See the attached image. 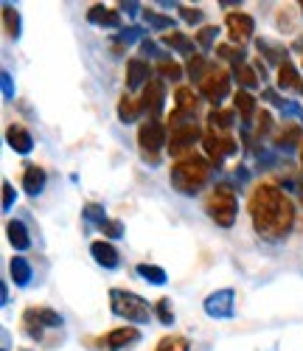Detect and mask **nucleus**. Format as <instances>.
Here are the masks:
<instances>
[{
  "mask_svg": "<svg viewBox=\"0 0 303 351\" xmlns=\"http://www.w3.org/2000/svg\"><path fill=\"white\" fill-rule=\"evenodd\" d=\"M247 214H250L256 237L272 245L284 242L295 228V202L276 183H258L250 191Z\"/></svg>",
  "mask_w": 303,
  "mask_h": 351,
  "instance_id": "obj_1",
  "label": "nucleus"
},
{
  "mask_svg": "<svg viewBox=\"0 0 303 351\" xmlns=\"http://www.w3.org/2000/svg\"><path fill=\"white\" fill-rule=\"evenodd\" d=\"M210 169H214V163H210L208 158L202 155H189L183 160H174L171 171H169V183L177 194L183 197H197L208 180H210Z\"/></svg>",
  "mask_w": 303,
  "mask_h": 351,
  "instance_id": "obj_2",
  "label": "nucleus"
},
{
  "mask_svg": "<svg viewBox=\"0 0 303 351\" xmlns=\"http://www.w3.org/2000/svg\"><path fill=\"white\" fill-rule=\"evenodd\" d=\"M110 312L121 320H127V326H143L155 317V306L146 298H141L138 292L121 289V287L110 289Z\"/></svg>",
  "mask_w": 303,
  "mask_h": 351,
  "instance_id": "obj_3",
  "label": "nucleus"
},
{
  "mask_svg": "<svg viewBox=\"0 0 303 351\" xmlns=\"http://www.w3.org/2000/svg\"><path fill=\"white\" fill-rule=\"evenodd\" d=\"M205 214L210 217L217 228H233L236 225V217H239V199H236V191L233 186L228 183H217L210 189L208 199H205Z\"/></svg>",
  "mask_w": 303,
  "mask_h": 351,
  "instance_id": "obj_4",
  "label": "nucleus"
},
{
  "mask_svg": "<svg viewBox=\"0 0 303 351\" xmlns=\"http://www.w3.org/2000/svg\"><path fill=\"white\" fill-rule=\"evenodd\" d=\"M169 146V132L160 119H146L138 130V149L149 166H160V152Z\"/></svg>",
  "mask_w": 303,
  "mask_h": 351,
  "instance_id": "obj_5",
  "label": "nucleus"
},
{
  "mask_svg": "<svg viewBox=\"0 0 303 351\" xmlns=\"http://www.w3.org/2000/svg\"><path fill=\"white\" fill-rule=\"evenodd\" d=\"M65 317L51 306H32L23 312V329L32 340H43L48 329H62Z\"/></svg>",
  "mask_w": 303,
  "mask_h": 351,
  "instance_id": "obj_6",
  "label": "nucleus"
},
{
  "mask_svg": "<svg viewBox=\"0 0 303 351\" xmlns=\"http://www.w3.org/2000/svg\"><path fill=\"white\" fill-rule=\"evenodd\" d=\"M202 149H205V158L214 163V169H219L230 155L239 152V141H236L230 132L205 130V135H202Z\"/></svg>",
  "mask_w": 303,
  "mask_h": 351,
  "instance_id": "obj_7",
  "label": "nucleus"
},
{
  "mask_svg": "<svg viewBox=\"0 0 303 351\" xmlns=\"http://www.w3.org/2000/svg\"><path fill=\"white\" fill-rule=\"evenodd\" d=\"M230 73L225 71V68H210L208 71V76L197 84V93L205 99V101H210V104H214V110H219V104L230 96Z\"/></svg>",
  "mask_w": 303,
  "mask_h": 351,
  "instance_id": "obj_8",
  "label": "nucleus"
},
{
  "mask_svg": "<svg viewBox=\"0 0 303 351\" xmlns=\"http://www.w3.org/2000/svg\"><path fill=\"white\" fill-rule=\"evenodd\" d=\"M202 135H205V132H199V127H197L194 121L180 124V127H174V130L169 132V146H166V149H169L171 158L183 160V158L194 155V146L202 143Z\"/></svg>",
  "mask_w": 303,
  "mask_h": 351,
  "instance_id": "obj_9",
  "label": "nucleus"
},
{
  "mask_svg": "<svg viewBox=\"0 0 303 351\" xmlns=\"http://www.w3.org/2000/svg\"><path fill=\"white\" fill-rule=\"evenodd\" d=\"M202 309L208 317L214 320H230L236 315V292L230 287H222V289H214L210 295L202 301Z\"/></svg>",
  "mask_w": 303,
  "mask_h": 351,
  "instance_id": "obj_10",
  "label": "nucleus"
},
{
  "mask_svg": "<svg viewBox=\"0 0 303 351\" xmlns=\"http://www.w3.org/2000/svg\"><path fill=\"white\" fill-rule=\"evenodd\" d=\"M225 28H228L230 45L245 48L253 40V34H256V20L247 12H228L225 14Z\"/></svg>",
  "mask_w": 303,
  "mask_h": 351,
  "instance_id": "obj_11",
  "label": "nucleus"
},
{
  "mask_svg": "<svg viewBox=\"0 0 303 351\" xmlns=\"http://www.w3.org/2000/svg\"><path fill=\"white\" fill-rule=\"evenodd\" d=\"M163 107H166V82L160 76H155L141 90V110L149 119H160Z\"/></svg>",
  "mask_w": 303,
  "mask_h": 351,
  "instance_id": "obj_12",
  "label": "nucleus"
},
{
  "mask_svg": "<svg viewBox=\"0 0 303 351\" xmlns=\"http://www.w3.org/2000/svg\"><path fill=\"white\" fill-rule=\"evenodd\" d=\"M93 343L99 348H104V351H121V348H127L132 343H141V329L138 326H115L107 335H101L99 340H93Z\"/></svg>",
  "mask_w": 303,
  "mask_h": 351,
  "instance_id": "obj_13",
  "label": "nucleus"
},
{
  "mask_svg": "<svg viewBox=\"0 0 303 351\" xmlns=\"http://www.w3.org/2000/svg\"><path fill=\"white\" fill-rule=\"evenodd\" d=\"M155 79L152 76V68L143 56H132L127 62V93H135V90H143V87Z\"/></svg>",
  "mask_w": 303,
  "mask_h": 351,
  "instance_id": "obj_14",
  "label": "nucleus"
},
{
  "mask_svg": "<svg viewBox=\"0 0 303 351\" xmlns=\"http://www.w3.org/2000/svg\"><path fill=\"white\" fill-rule=\"evenodd\" d=\"M90 256H93V261L104 270H118L121 267V253L107 239H96L93 245H90Z\"/></svg>",
  "mask_w": 303,
  "mask_h": 351,
  "instance_id": "obj_15",
  "label": "nucleus"
},
{
  "mask_svg": "<svg viewBox=\"0 0 303 351\" xmlns=\"http://www.w3.org/2000/svg\"><path fill=\"white\" fill-rule=\"evenodd\" d=\"M6 143L12 146L17 155H23V158L34 152V135L28 132L23 124H9L6 127Z\"/></svg>",
  "mask_w": 303,
  "mask_h": 351,
  "instance_id": "obj_16",
  "label": "nucleus"
},
{
  "mask_svg": "<svg viewBox=\"0 0 303 351\" xmlns=\"http://www.w3.org/2000/svg\"><path fill=\"white\" fill-rule=\"evenodd\" d=\"M199 101H202V96L194 93V87H177V93H174V110H177L180 115H186L189 121L197 119Z\"/></svg>",
  "mask_w": 303,
  "mask_h": 351,
  "instance_id": "obj_17",
  "label": "nucleus"
},
{
  "mask_svg": "<svg viewBox=\"0 0 303 351\" xmlns=\"http://www.w3.org/2000/svg\"><path fill=\"white\" fill-rule=\"evenodd\" d=\"M45 183H48V174H45L43 166L28 163V166L23 169V191H25L28 197H40V194L45 191Z\"/></svg>",
  "mask_w": 303,
  "mask_h": 351,
  "instance_id": "obj_18",
  "label": "nucleus"
},
{
  "mask_svg": "<svg viewBox=\"0 0 303 351\" xmlns=\"http://www.w3.org/2000/svg\"><path fill=\"white\" fill-rule=\"evenodd\" d=\"M87 23L90 25H99V28H124L121 25V12H115V9H107V6H101V3H96V6H90L87 9Z\"/></svg>",
  "mask_w": 303,
  "mask_h": 351,
  "instance_id": "obj_19",
  "label": "nucleus"
},
{
  "mask_svg": "<svg viewBox=\"0 0 303 351\" xmlns=\"http://www.w3.org/2000/svg\"><path fill=\"white\" fill-rule=\"evenodd\" d=\"M166 48H171V51H177L180 56H197L199 51V45H197V40L194 37H189V34H183V32H169V34H163V40H160Z\"/></svg>",
  "mask_w": 303,
  "mask_h": 351,
  "instance_id": "obj_20",
  "label": "nucleus"
},
{
  "mask_svg": "<svg viewBox=\"0 0 303 351\" xmlns=\"http://www.w3.org/2000/svg\"><path fill=\"white\" fill-rule=\"evenodd\" d=\"M233 107H236V115H239V121L241 124H250L256 119V110H258V99L250 93V90H236L233 96Z\"/></svg>",
  "mask_w": 303,
  "mask_h": 351,
  "instance_id": "obj_21",
  "label": "nucleus"
},
{
  "mask_svg": "<svg viewBox=\"0 0 303 351\" xmlns=\"http://www.w3.org/2000/svg\"><path fill=\"white\" fill-rule=\"evenodd\" d=\"M6 239L17 253H25L28 247H32V233H28L25 222H20V219H9L6 222Z\"/></svg>",
  "mask_w": 303,
  "mask_h": 351,
  "instance_id": "obj_22",
  "label": "nucleus"
},
{
  "mask_svg": "<svg viewBox=\"0 0 303 351\" xmlns=\"http://www.w3.org/2000/svg\"><path fill=\"white\" fill-rule=\"evenodd\" d=\"M115 112H118V121H121V124H135L141 115H143V110H141V99H135L132 93H124V96L118 99Z\"/></svg>",
  "mask_w": 303,
  "mask_h": 351,
  "instance_id": "obj_23",
  "label": "nucleus"
},
{
  "mask_svg": "<svg viewBox=\"0 0 303 351\" xmlns=\"http://www.w3.org/2000/svg\"><path fill=\"white\" fill-rule=\"evenodd\" d=\"M256 48H258V53H264V60H267V62L276 65V71H278L281 65L289 62V51H287L284 45H278V43H269V40L258 37V40H256Z\"/></svg>",
  "mask_w": 303,
  "mask_h": 351,
  "instance_id": "obj_24",
  "label": "nucleus"
},
{
  "mask_svg": "<svg viewBox=\"0 0 303 351\" xmlns=\"http://www.w3.org/2000/svg\"><path fill=\"white\" fill-rule=\"evenodd\" d=\"M278 90H298L300 96H303V79H300V73H298V68L292 65V62H287V65H281L278 71Z\"/></svg>",
  "mask_w": 303,
  "mask_h": 351,
  "instance_id": "obj_25",
  "label": "nucleus"
},
{
  "mask_svg": "<svg viewBox=\"0 0 303 351\" xmlns=\"http://www.w3.org/2000/svg\"><path fill=\"white\" fill-rule=\"evenodd\" d=\"M276 146H278V149H284V152L300 149V146H303V132H300V127H298V124H287V127L276 135Z\"/></svg>",
  "mask_w": 303,
  "mask_h": 351,
  "instance_id": "obj_26",
  "label": "nucleus"
},
{
  "mask_svg": "<svg viewBox=\"0 0 303 351\" xmlns=\"http://www.w3.org/2000/svg\"><path fill=\"white\" fill-rule=\"evenodd\" d=\"M9 273H12L14 287H28L32 284V276H34V270H32V265H28L25 256H14L9 261Z\"/></svg>",
  "mask_w": 303,
  "mask_h": 351,
  "instance_id": "obj_27",
  "label": "nucleus"
},
{
  "mask_svg": "<svg viewBox=\"0 0 303 351\" xmlns=\"http://www.w3.org/2000/svg\"><path fill=\"white\" fill-rule=\"evenodd\" d=\"M230 76L236 79V84H239V90H256V87H258V73H256V68L253 65H236L233 71H230Z\"/></svg>",
  "mask_w": 303,
  "mask_h": 351,
  "instance_id": "obj_28",
  "label": "nucleus"
},
{
  "mask_svg": "<svg viewBox=\"0 0 303 351\" xmlns=\"http://www.w3.org/2000/svg\"><path fill=\"white\" fill-rule=\"evenodd\" d=\"M3 25H6V37L9 40H20L23 37V17L12 3H3Z\"/></svg>",
  "mask_w": 303,
  "mask_h": 351,
  "instance_id": "obj_29",
  "label": "nucleus"
},
{
  "mask_svg": "<svg viewBox=\"0 0 303 351\" xmlns=\"http://www.w3.org/2000/svg\"><path fill=\"white\" fill-rule=\"evenodd\" d=\"M141 17L146 20V25H149V28H155V32H166V34H169V28H174V25H177L171 14H160V12H155V9H143V12H141Z\"/></svg>",
  "mask_w": 303,
  "mask_h": 351,
  "instance_id": "obj_30",
  "label": "nucleus"
},
{
  "mask_svg": "<svg viewBox=\"0 0 303 351\" xmlns=\"http://www.w3.org/2000/svg\"><path fill=\"white\" fill-rule=\"evenodd\" d=\"M135 273L143 278V281H149V284H155V287H166L169 284V276H166V270L163 267H158V265H138L135 267Z\"/></svg>",
  "mask_w": 303,
  "mask_h": 351,
  "instance_id": "obj_31",
  "label": "nucleus"
},
{
  "mask_svg": "<svg viewBox=\"0 0 303 351\" xmlns=\"http://www.w3.org/2000/svg\"><path fill=\"white\" fill-rule=\"evenodd\" d=\"M210 68H214V65H210V62L205 60V53H197V56H191V60L186 62V73H189V76H191V82H197V84L208 76V71H210Z\"/></svg>",
  "mask_w": 303,
  "mask_h": 351,
  "instance_id": "obj_32",
  "label": "nucleus"
},
{
  "mask_svg": "<svg viewBox=\"0 0 303 351\" xmlns=\"http://www.w3.org/2000/svg\"><path fill=\"white\" fill-rule=\"evenodd\" d=\"M233 112L230 110H210L208 112V130H217V132H228L233 127Z\"/></svg>",
  "mask_w": 303,
  "mask_h": 351,
  "instance_id": "obj_33",
  "label": "nucleus"
},
{
  "mask_svg": "<svg viewBox=\"0 0 303 351\" xmlns=\"http://www.w3.org/2000/svg\"><path fill=\"white\" fill-rule=\"evenodd\" d=\"M155 71L160 73V79H169V82H177V79H183V65H180V62H174L171 60V56H163V60L155 65Z\"/></svg>",
  "mask_w": 303,
  "mask_h": 351,
  "instance_id": "obj_34",
  "label": "nucleus"
},
{
  "mask_svg": "<svg viewBox=\"0 0 303 351\" xmlns=\"http://www.w3.org/2000/svg\"><path fill=\"white\" fill-rule=\"evenodd\" d=\"M261 99H264V101H269L272 107H278L281 112H292V115H303V112H300V107H298L295 101H289V99H281V96H278L276 90H264V93H261Z\"/></svg>",
  "mask_w": 303,
  "mask_h": 351,
  "instance_id": "obj_35",
  "label": "nucleus"
},
{
  "mask_svg": "<svg viewBox=\"0 0 303 351\" xmlns=\"http://www.w3.org/2000/svg\"><path fill=\"white\" fill-rule=\"evenodd\" d=\"M217 37H219V28H217V25H202L194 40H197L199 51L208 53V51H214V40H217Z\"/></svg>",
  "mask_w": 303,
  "mask_h": 351,
  "instance_id": "obj_36",
  "label": "nucleus"
},
{
  "mask_svg": "<svg viewBox=\"0 0 303 351\" xmlns=\"http://www.w3.org/2000/svg\"><path fill=\"white\" fill-rule=\"evenodd\" d=\"M217 56H219V60H225V62H230L233 68L236 65H245V60H247V53L241 51L239 45H219L217 48Z\"/></svg>",
  "mask_w": 303,
  "mask_h": 351,
  "instance_id": "obj_37",
  "label": "nucleus"
},
{
  "mask_svg": "<svg viewBox=\"0 0 303 351\" xmlns=\"http://www.w3.org/2000/svg\"><path fill=\"white\" fill-rule=\"evenodd\" d=\"M82 217H84L87 225H104L110 219L107 211H104V206H99V202H87V206L82 208Z\"/></svg>",
  "mask_w": 303,
  "mask_h": 351,
  "instance_id": "obj_38",
  "label": "nucleus"
},
{
  "mask_svg": "<svg viewBox=\"0 0 303 351\" xmlns=\"http://www.w3.org/2000/svg\"><path fill=\"white\" fill-rule=\"evenodd\" d=\"M155 351H191V343L186 337H180V335H171V337H163Z\"/></svg>",
  "mask_w": 303,
  "mask_h": 351,
  "instance_id": "obj_39",
  "label": "nucleus"
},
{
  "mask_svg": "<svg viewBox=\"0 0 303 351\" xmlns=\"http://www.w3.org/2000/svg\"><path fill=\"white\" fill-rule=\"evenodd\" d=\"M155 320L163 326H174V309H171V301L169 298H160L155 304Z\"/></svg>",
  "mask_w": 303,
  "mask_h": 351,
  "instance_id": "obj_40",
  "label": "nucleus"
},
{
  "mask_svg": "<svg viewBox=\"0 0 303 351\" xmlns=\"http://www.w3.org/2000/svg\"><path fill=\"white\" fill-rule=\"evenodd\" d=\"M146 37H143V28H138V25H130V28H121L118 32V40L115 43H121V45H130V43H143Z\"/></svg>",
  "mask_w": 303,
  "mask_h": 351,
  "instance_id": "obj_41",
  "label": "nucleus"
},
{
  "mask_svg": "<svg viewBox=\"0 0 303 351\" xmlns=\"http://www.w3.org/2000/svg\"><path fill=\"white\" fill-rule=\"evenodd\" d=\"M99 230L104 233L107 242L110 239H121V237H124V222H121V219H107L104 225H99Z\"/></svg>",
  "mask_w": 303,
  "mask_h": 351,
  "instance_id": "obj_42",
  "label": "nucleus"
},
{
  "mask_svg": "<svg viewBox=\"0 0 303 351\" xmlns=\"http://www.w3.org/2000/svg\"><path fill=\"white\" fill-rule=\"evenodd\" d=\"M269 130H272V112H269V110H261V112L256 115V138H258V141L267 138Z\"/></svg>",
  "mask_w": 303,
  "mask_h": 351,
  "instance_id": "obj_43",
  "label": "nucleus"
},
{
  "mask_svg": "<svg viewBox=\"0 0 303 351\" xmlns=\"http://www.w3.org/2000/svg\"><path fill=\"white\" fill-rule=\"evenodd\" d=\"M0 87H3V99L12 101V99H14V82H12V73H9L6 68L0 71Z\"/></svg>",
  "mask_w": 303,
  "mask_h": 351,
  "instance_id": "obj_44",
  "label": "nucleus"
},
{
  "mask_svg": "<svg viewBox=\"0 0 303 351\" xmlns=\"http://www.w3.org/2000/svg\"><path fill=\"white\" fill-rule=\"evenodd\" d=\"M138 48H141V53H143V56H155L158 62H160L163 56H166V53H163V51L158 48V43H155V40H143V43H141Z\"/></svg>",
  "mask_w": 303,
  "mask_h": 351,
  "instance_id": "obj_45",
  "label": "nucleus"
},
{
  "mask_svg": "<svg viewBox=\"0 0 303 351\" xmlns=\"http://www.w3.org/2000/svg\"><path fill=\"white\" fill-rule=\"evenodd\" d=\"M180 17H183L186 23H202L205 20V14H202V9H191V6H180Z\"/></svg>",
  "mask_w": 303,
  "mask_h": 351,
  "instance_id": "obj_46",
  "label": "nucleus"
},
{
  "mask_svg": "<svg viewBox=\"0 0 303 351\" xmlns=\"http://www.w3.org/2000/svg\"><path fill=\"white\" fill-rule=\"evenodd\" d=\"M14 199H17V194H14V186H12L9 180H3V211H12Z\"/></svg>",
  "mask_w": 303,
  "mask_h": 351,
  "instance_id": "obj_47",
  "label": "nucleus"
},
{
  "mask_svg": "<svg viewBox=\"0 0 303 351\" xmlns=\"http://www.w3.org/2000/svg\"><path fill=\"white\" fill-rule=\"evenodd\" d=\"M118 6H121V12H127V14H132V17L143 12V9H141V3H135V0H130V3H118Z\"/></svg>",
  "mask_w": 303,
  "mask_h": 351,
  "instance_id": "obj_48",
  "label": "nucleus"
},
{
  "mask_svg": "<svg viewBox=\"0 0 303 351\" xmlns=\"http://www.w3.org/2000/svg\"><path fill=\"white\" fill-rule=\"evenodd\" d=\"M0 304H3V306L9 304V287H6V281L0 284Z\"/></svg>",
  "mask_w": 303,
  "mask_h": 351,
  "instance_id": "obj_49",
  "label": "nucleus"
},
{
  "mask_svg": "<svg viewBox=\"0 0 303 351\" xmlns=\"http://www.w3.org/2000/svg\"><path fill=\"white\" fill-rule=\"evenodd\" d=\"M219 6H241L239 0H219Z\"/></svg>",
  "mask_w": 303,
  "mask_h": 351,
  "instance_id": "obj_50",
  "label": "nucleus"
},
{
  "mask_svg": "<svg viewBox=\"0 0 303 351\" xmlns=\"http://www.w3.org/2000/svg\"><path fill=\"white\" fill-rule=\"evenodd\" d=\"M298 194H300V206H303V183H300V189H298Z\"/></svg>",
  "mask_w": 303,
  "mask_h": 351,
  "instance_id": "obj_51",
  "label": "nucleus"
},
{
  "mask_svg": "<svg viewBox=\"0 0 303 351\" xmlns=\"http://www.w3.org/2000/svg\"><path fill=\"white\" fill-rule=\"evenodd\" d=\"M298 155H300V166H303V146H300V149H298Z\"/></svg>",
  "mask_w": 303,
  "mask_h": 351,
  "instance_id": "obj_52",
  "label": "nucleus"
},
{
  "mask_svg": "<svg viewBox=\"0 0 303 351\" xmlns=\"http://www.w3.org/2000/svg\"><path fill=\"white\" fill-rule=\"evenodd\" d=\"M298 6H300V14H303V0H300V3H298Z\"/></svg>",
  "mask_w": 303,
  "mask_h": 351,
  "instance_id": "obj_53",
  "label": "nucleus"
},
{
  "mask_svg": "<svg viewBox=\"0 0 303 351\" xmlns=\"http://www.w3.org/2000/svg\"><path fill=\"white\" fill-rule=\"evenodd\" d=\"M300 121H303V115H300Z\"/></svg>",
  "mask_w": 303,
  "mask_h": 351,
  "instance_id": "obj_54",
  "label": "nucleus"
}]
</instances>
